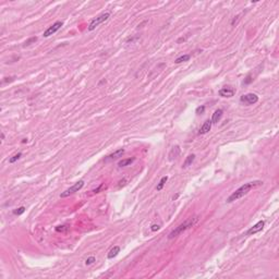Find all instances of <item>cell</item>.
<instances>
[{"label":"cell","instance_id":"cell-1","mask_svg":"<svg viewBox=\"0 0 279 279\" xmlns=\"http://www.w3.org/2000/svg\"><path fill=\"white\" fill-rule=\"evenodd\" d=\"M262 184H263V181H261V180H255V181H252V182L244 183L242 187H240L238 190H236V191L233 192L232 194L227 199V203H232L234 202V201H237V199H241V197H243L244 195L248 194V192L251 191V190H253L254 187H260Z\"/></svg>","mask_w":279,"mask_h":279},{"label":"cell","instance_id":"cell-2","mask_svg":"<svg viewBox=\"0 0 279 279\" xmlns=\"http://www.w3.org/2000/svg\"><path fill=\"white\" fill-rule=\"evenodd\" d=\"M197 221V217H194L193 219H190V220H187L185 222H183V224H181V225H179L178 227H176L175 229L172 230L171 232L169 233L168 238L169 239H173V238L178 237L179 234H181V233L183 232V231H185L187 229H189L190 227H192V226L194 225L195 222Z\"/></svg>","mask_w":279,"mask_h":279},{"label":"cell","instance_id":"cell-3","mask_svg":"<svg viewBox=\"0 0 279 279\" xmlns=\"http://www.w3.org/2000/svg\"><path fill=\"white\" fill-rule=\"evenodd\" d=\"M109 16H110V12H105V13H103V14L98 16L97 18L92 20V22H91L89 25H88L87 30L88 31H94L97 26H99L100 24H103L104 22H106V21L109 19Z\"/></svg>","mask_w":279,"mask_h":279},{"label":"cell","instance_id":"cell-4","mask_svg":"<svg viewBox=\"0 0 279 279\" xmlns=\"http://www.w3.org/2000/svg\"><path fill=\"white\" fill-rule=\"evenodd\" d=\"M83 187H84V181H83V180H80V181H77V183L73 184L72 187H70L69 189H67L65 192H62L61 194H60V197H67V196H70V195L74 194L75 192L80 191Z\"/></svg>","mask_w":279,"mask_h":279},{"label":"cell","instance_id":"cell-5","mask_svg":"<svg viewBox=\"0 0 279 279\" xmlns=\"http://www.w3.org/2000/svg\"><path fill=\"white\" fill-rule=\"evenodd\" d=\"M240 102L243 103L246 106H250V105H254L258 102V96L253 94V93H250V94H246V95H242L240 97Z\"/></svg>","mask_w":279,"mask_h":279},{"label":"cell","instance_id":"cell-6","mask_svg":"<svg viewBox=\"0 0 279 279\" xmlns=\"http://www.w3.org/2000/svg\"><path fill=\"white\" fill-rule=\"evenodd\" d=\"M62 25H63V23H62L61 21H57V22H55L51 26H49L46 31L44 32L43 36H44V37H49V36H51V35H54L56 32H58L60 28H61Z\"/></svg>","mask_w":279,"mask_h":279},{"label":"cell","instance_id":"cell-7","mask_svg":"<svg viewBox=\"0 0 279 279\" xmlns=\"http://www.w3.org/2000/svg\"><path fill=\"white\" fill-rule=\"evenodd\" d=\"M264 225H265V222H264L263 220H261V221H258L257 224H255L253 227H251V228L248 230L246 234H248V236H253V234H255V233L260 232V231L263 230Z\"/></svg>","mask_w":279,"mask_h":279},{"label":"cell","instance_id":"cell-8","mask_svg":"<svg viewBox=\"0 0 279 279\" xmlns=\"http://www.w3.org/2000/svg\"><path fill=\"white\" fill-rule=\"evenodd\" d=\"M123 154H124V149L120 148V149H118V151L114 152L112 154H110V155H108V156L105 158V161H109V160L117 159V158H119V157H122Z\"/></svg>","mask_w":279,"mask_h":279},{"label":"cell","instance_id":"cell-9","mask_svg":"<svg viewBox=\"0 0 279 279\" xmlns=\"http://www.w3.org/2000/svg\"><path fill=\"white\" fill-rule=\"evenodd\" d=\"M219 95L221 97H232L234 95V89L230 87H222L219 89Z\"/></svg>","mask_w":279,"mask_h":279},{"label":"cell","instance_id":"cell-10","mask_svg":"<svg viewBox=\"0 0 279 279\" xmlns=\"http://www.w3.org/2000/svg\"><path fill=\"white\" fill-rule=\"evenodd\" d=\"M212 120H206L205 122L203 123V126H201V129H199V134H206L208 133L210 131V129H212Z\"/></svg>","mask_w":279,"mask_h":279},{"label":"cell","instance_id":"cell-11","mask_svg":"<svg viewBox=\"0 0 279 279\" xmlns=\"http://www.w3.org/2000/svg\"><path fill=\"white\" fill-rule=\"evenodd\" d=\"M180 153H181V149H180V147L178 145L173 146L171 148V151H170V153H169L168 157H169V160H173L175 158H177V157L179 156Z\"/></svg>","mask_w":279,"mask_h":279},{"label":"cell","instance_id":"cell-12","mask_svg":"<svg viewBox=\"0 0 279 279\" xmlns=\"http://www.w3.org/2000/svg\"><path fill=\"white\" fill-rule=\"evenodd\" d=\"M222 115H224V110L222 109H217L213 114V117H212V123H218L220 121Z\"/></svg>","mask_w":279,"mask_h":279},{"label":"cell","instance_id":"cell-13","mask_svg":"<svg viewBox=\"0 0 279 279\" xmlns=\"http://www.w3.org/2000/svg\"><path fill=\"white\" fill-rule=\"evenodd\" d=\"M119 252H120V246H117V245H116V246H114V248H112L110 251H109L107 257L109 258V260H112L114 257H116V256L118 255Z\"/></svg>","mask_w":279,"mask_h":279},{"label":"cell","instance_id":"cell-14","mask_svg":"<svg viewBox=\"0 0 279 279\" xmlns=\"http://www.w3.org/2000/svg\"><path fill=\"white\" fill-rule=\"evenodd\" d=\"M195 159V155L194 154H191V155H189V156L185 158V160H184L183 165H182V168H187L189 166H191L192 164H193V161H194Z\"/></svg>","mask_w":279,"mask_h":279},{"label":"cell","instance_id":"cell-15","mask_svg":"<svg viewBox=\"0 0 279 279\" xmlns=\"http://www.w3.org/2000/svg\"><path fill=\"white\" fill-rule=\"evenodd\" d=\"M134 160H135L134 157H132V158H126V159H122V160H120L118 163V166L119 167H126V166H130Z\"/></svg>","mask_w":279,"mask_h":279},{"label":"cell","instance_id":"cell-16","mask_svg":"<svg viewBox=\"0 0 279 279\" xmlns=\"http://www.w3.org/2000/svg\"><path fill=\"white\" fill-rule=\"evenodd\" d=\"M190 58H191L190 55H182V56H180V57L177 58L176 60H175V62H176V63H182V62L189 61Z\"/></svg>","mask_w":279,"mask_h":279},{"label":"cell","instance_id":"cell-17","mask_svg":"<svg viewBox=\"0 0 279 279\" xmlns=\"http://www.w3.org/2000/svg\"><path fill=\"white\" fill-rule=\"evenodd\" d=\"M167 180H168V177H163L160 179V181H159V183L157 184L156 187V190L157 191H160V190H163V187H164V185L166 184V182H167Z\"/></svg>","mask_w":279,"mask_h":279},{"label":"cell","instance_id":"cell-18","mask_svg":"<svg viewBox=\"0 0 279 279\" xmlns=\"http://www.w3.org/2000/svg\"><path fill=\"white\" fill-rule=\"evenodd\" d=\"M21 156H22V153H18V154H16V155H13V156L9 159V163L10 164H13V163H16V160H19L20 158H21Z\"/></svg>","mask_w":279,"mask_h":279},{"label":"cell","instance_id":"cell-19","mask_svg":"<svg viewBox=\"0 0 279 279\" xmlns=\"http://www.w3.org/2000/svg\"><path fill=\"white\" fill-rule=\"evenodd\" d=\"M68 229H69V227L65 225H62V226H58V227H56V231H58V232H65V231H68Z\"/></svg>","mask_w":279,"mask_h":279},{"label":"cell","instance_id":"cell-20","mask_svg":"<svg viewBox=\"0 0 279 279\" xmlns=\"http://www.w3.org/2000/svg\"><path fill=\"white\" fill-rule=\"evenodd\" d=\"M252 82H253L252 74H248V75H246V77L244 79V81H243V84H244V85H248V84H251Z\"/></svg>","mask_w":279,"mask_h":279},{"label":"cell","instance_id":"cell-21","mask_svg":"<svg viewBox=\"0 0 279 279\" xmlns=\"http://www.w3.org/2000/svg\"><path fill=\"white\" fill-rule=\"evenodd\" d=\"M25 212V207L24 206H21L19 207V208H16V209L13 210V214L14 215H18V216H20V215H22Z\"/></svg>","mask_w":279,"mask_h":279},{"label":"cell","instance_id":"cell-22","mask_svg":"<svg viewBox=\"0 0 279 279\" xmlns=\"http://www.w3.org/2000/svg\"><path fill=\"white\" fill-rule=\"evenodd\" d=\"M95 261H96V258L94 257V256H89L88 258H86V261H85V264H86V265H92V264L94 263Z\"/></svg>","mask_w":279,"mask_h":279},{"label":"cell","instance_id":"cell-23","mask_svg":"<svg viewBox=\"0 0 279 279\" xmlns=\"http://www.w3.org/2000/svg\"><path fill=\"white\" fill-rule=\"evenodd\" d=\"M36 40H37V37H32V38L27 39L26 42L24 43V47H25V46H28V45H31L32 43H35Z\"/></svg>","mask_w":279,"mask_h":279},{"label":"cell","instance_id":"cell-24","mask_svg":"<svg viewBox=\"0 0 279 279\" xmlns=\"http://www.w3.org/2000/svg\"><path fill=\"white\" fill-rule=\"evenodd\" d=\"M204 111H205V106H199V107L196 108L195 112H196L197 115H201V114H204Z\"/></svg>","mask_w":279,"mask_h":279},{"label":"cell","instance_id":"cell-25","mask_svg":"<svg viewBox=\"0 0 279 279\" xmlns=\"http://www.w3.org/2000/svg\"><path fill=\"white\" fill-rule=\"evenodd\" d=\"M159 229H160V226H159V225H153L152 227H151V230H152V231H154V232H155V231H157V230H159Z\"/></svg>","mask_w":279,"mask_h":279},{"label":"cell","instance_id":"cell-26","mask_svg":"<svg viewBox=\"0 0 279 279\" xmlns=\"http://www.w3.org/2000/svg\"><path fill=\"white\" fill-rule=\"evenodd\" d=\"M14 80V77H4V80L2 81V83H7V82H12V81Z\"/></svg>","mask_w":279,"mask_h":279},{"label":"cell","instance_id":"cell-27","mask_svg":"<svg viewBox=\"0 0 279 279\" xmlns=\"http://www.w3.org/2000/svg\"><path fill=\"white\" fill-rule=\"evenodd\" d=\"M178 197H179V194H176L175 196H173V197H172V199H173V201H176V199H178Z\"/></svg>","mask_w":279,"mask_h":279},{"label":"cell","instance_id":"cell-28","mask_svg":"<svg viewBox=\"0 0 279 279\" xmlns=\"http://www.w3.org/2000/svg\"><path fill=\"white\" fill-rule=\"evenodd\" d=\"M22 143H27V138H23V140H22Z\"/></svg>","mask_w":279,"mask_h":279},{"label":"cell","instance_id":"cell-29","mask_svg":"<svg viewBox=\"0 0 279 279\" xmlns=\"http://www.w3.org/2000/svg\"><path fill=\"white\" fill-rule=\"evenodd\" d=\"M1 140H2V141L4 140V133H1Z\"/></svg>","mask_w":279,"mask_h":279}]
</instances>
